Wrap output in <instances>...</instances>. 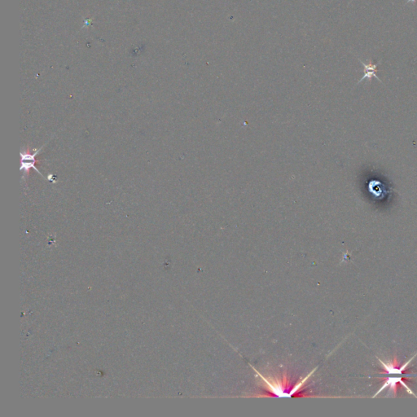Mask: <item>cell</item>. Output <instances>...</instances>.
I'll return each mask as SVG.
<instances>
[{
    "label": "cell",
    "instance_id": "6da1fadb",
    "mask_svg": "<svg viewBox=\"0 0 417 417\" xmlns=\"http://www.w3.org/2000/svg\"><path fill=\"white\" fill-rule=\"evenodd\" d=\"M46 144H44L43 146L41 147L40 149H38V150H35V152H33V153H30L28 152V150H24L22 149L21 151H20V157H21V167H20V170L23 172V176H22V180H26V176L28 175L29 172H30V169H35L37 173H38V175H40L41 176H43L44 179L45 177L43 176V174L37 169V167H35V158L36 156L39 153V152L43 150V148L45 146Z\"/></svg>",
    "mask_w": 417,
    "mask_h": 417
},
{
    "label": "cell",
    "instance_id": "7a4b0ae2",
    "mask_svg": "<svg viewBox=\"0 0 417 417\" xmlns=\"http://www.w3.org/2000/svg\"><path fill=\"white\" fill-rule=\"evenodd\" d=\"M359 61L361 62L362 66H364V76L362 77V79L358 82V84L360 83H362L364 80H368V81H370L373 77L376 78L380 83H382V80H381V79H379V77L377 75V67H378L380 64L382 63V61L378 62V63L376 64L372 63V62L366 63V62L361 61L359 58Z\"/></svg>",
    "mask_w": 417,
    "mask_h": 417
},
{
    "label": "cell",
    "instance_id": "3957f363",
    "mask_svg": "<svg viewBox=\"0 0 417 417\" xmlns=\"http://www.w3.org/2000/svg\"><path fill=\"white\" fill-rule=\"evenodd\" d=\"M417 0H407V3H415Z\"/></svg>",
    "mask_w": 417,
    "mask_h": 417
}]
</instances>
